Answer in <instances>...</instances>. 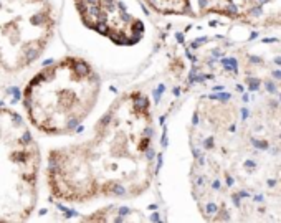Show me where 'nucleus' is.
Returning a JSON list of instances; mask_svg holds the SVG:
<instances>
[{"label": "nucleus", "instance_id": "obj_1", "mask_svg": "<svg viewBox=\"0 0 281 223\" xmlns=\"http://www.w3.org/2000/svg\"><path fill=\"white\" fill-rule=\"evenodd\" d=\"M154 177V113L149 96L132 89L108 108L93 134L53 149L46 160L51 197L70 205L142 195Z\"/></svg>", "mask_w": 281, "mask_h": 223}, {"label": "nucleus", "instance_id": "obj_2", "mask_svg": "<svg viewBox=\"0 0 281 223\" xmlns=\"http://www.w3.org/2000/svg\"><path fill=\"white\" fill-rule=\"evenodd\" d=\"M101 78L89 61L66 55L43 66L23 89L27 119L45 136H65L91 116Z\"/></svg>", "mask_w": 281, "mask_h": 223}, {"label": "nucleus", "instance_id": "obj_3", "mask_svg": "<svg viewBox=\"0 0 281 223\" xmlns=\"http://www.w3.org/2000/svg\"><path fill=\"white\" fill-rule=\"evenodd\" d=\"M42 152L17 111L0 108V222H25L38 203Z\"/></svg>", "mask_w": 281, "mask_h": 223}, {"label": "nucleus", "instance_id": "obj_4", "mask_svg": "<svg viewBox=\"0 0 281 223\" xmlns=\"http://www.w3.org/2000/svg\"><path fill=\"white\" fill-rule=\"evenodd\" d=\"M58 23L51 0H0V70L25 71L50 47Z\"/></svg>", "mask_w": 281, "mask_h": 223}, {"label": "nucleus", "instance_id": "obj_5", "mask_svg": "<svg viewBox=\"0 0 281 223\" xmlns=\"http://www.w3.org/2000/svg\"><path fill=\"white\" fill-rule=\"evenodd\" d=\"M86 28L118 45H132L146 33L144 22L121 0H73Z\"/></svg>", "mask_w": 281, "mask_h": 223}, {"label": "nucleus", "instance_id": "obj_6", "mask_svg": "<svg viewBox=\"0 0 281 223\" xmlns=\"http://www.w3.org/2000/svg\"><path fill=\"white\" fill-rule=\"evenodd\" d=\"M252 144L256 149H261V151H266V149H268V142H266V141H256L255 137H252Z\"/></svg>", "mask_w": 281, "mask_h": 223}, {"label": "nucleus", "instance_id": "obj_7", "mask_svg": "<svg viewBox=\"0 0 281 223\" xmlns=\"http://www.w3.org/2000/svg\"><path fill=\"white\" fill-rule=\"evenodd\" d=\"M247 83H248V88L252 89V91H258L260 89V80L252 78V80H247Z\"/></svg>", "mask_w": 281, "mask_h": 223}, {"label": "nucleus", "instance_id": "obj_8", "mask_svg": "<svg viewBox=\"0 0 281 223\" xmlns=\"http://www.w3.org/2000/svg\"><path fill=\"white\" fill-rule=\"evenodd\" d=\"M217 210H218V208H217L215 203H212V202L207 203V213H217Z\"/></svg>", "mask_w": 281, "mask_h": 223}, {"label": "nucleus", "instance_id": "obj_9", "mask_svg": "<svg viewBox=\"0 0 281 223\" xmlns=\"http://www.w3.org/2000/svg\"><path fill=\"white\" fill-rule=\"evenodd\" d=\"M264 86H266V89H268V93H276V86H275V84L273 83H270V81H266V83H264Z\"/></svg>", "mask_w": 281, "mask_h": 223}, {"label": "nucleus", "instance_id": "obj_10", "mask_svg": "<svg viewBox=\"0 0 281 223\" xmlns=\"http://www.w3.org/2000/svg\"><path fill=\"white\" fill-rule=\"evenodd\" d=\"M261 42H263V43H276L278 38H275V37H273V38H263Z\"/></svg>", "mask_w": 281, "mask_h": 223}, {"label": "nucleus", "instance_id": "obj_11", "mask_svg": "<svg viewBox=\"0 0 281 223\" xmlns=\"http://www.w3.org/2000/svg\"><path fill=\"white\" fill-rule=\"evenodd\" d=\"M250 61H252V63H261V58H258V56H250Z\"/></svg>", "mask_w": 281, "mask_h": 223}, {"label": "nucleus", "instance_id": "obj_12", "mask_svg": "<svg viewBox=\"0 0 281 223\" xmlns=\"http://www.w3.org/2000/svg\"><path fill=\"white\" fill-rule=\"evenodd\" d=\"M273 78H276V80H281V71L275 70V71H273Z\"/></svg>", "mask_w": 281, "mask_h": 223}, {"label": "nucleus", "instance_id": "obj_13", "mask_svg": "<svg viewBox=\"0 0 281 223\" xmlns=\"http://www.w3.org/2000/svg\"><path fill=\"white\" fill-rule=\"evenodd\" d=\"M252 13H253V15H256V17H258V15H261V7H258V9H253Z\"/></svg>", "mask_w": 281, "mask_h": 223}, {"label": "nucleus", "instance_id": "obj_14", "mask_svg": "<svg viewBox=\"0 0 281 223\" xmlns=\"http://www.w3.org/2000/svg\"><path fill=\"white\" fill-rule=\"evenodd\" d=\"M248 114H250V113H248V109H247V108H243V109H241V118L247 119V118H248Z\"/></svg>", "mask_w": 281, "mask_h": 223}, {"label": "nucleus", "instance_id": "obj_15", "mask_svg": "<svg viewBox=\"0 0 281 223\" xmlns=\"http://www.w3.org/2000/svg\"><path fill=\"white\" fill-rule=\"evenodd\" d=\"M233 203L236 207H240V195H233Z\"/></svg>", "mask_w": 281, "mask_h": 223}, {"label": "nucleus", "instance_id": "obj_16", "mask_svg": "<svg viewBox=\"0 0 281 223\" xmlns=\"http://www.w3.org/2000/svg\"><path fill=\"white\" fill-rule=\"evenodd\" d=\"M266 184H268V187H270V189H273V187L276 185V180H273V179H270V180L266 182Z\"/></svg>", "mask_w": 281, "mask_h": 223}, {"label": "nucleus", "instance_id": "obj_17", "mask_svg": "<svg viewBox=\"0 0 281 223\" xmlns=\"http://www.w3.org/2000/svg\"><path fill=\"white\" fill-rule=\"evenodd\" d=\"M240 198H245V197H250V194H248V192H247V190H241V192H240Z\"/></svg>", "mask_w": 281, "mask_h": 223}, {"label": "nucleus", "instance_id": "obj_18", "mask_svg": "<svg viewBox=\"0 0 281 223\" xmlns=\"http://www.w3.org/2000/svg\"><path fill=\"white\" fill-rule=\"evenodd\" d=\"M253 200H255V202H263V195H255V197H253Z\"/></svg>", "mask_w": 281, "mask_h": 223}, {"label": "nucleus", "instance_id": "obj_19", "mask_svg": "<svg viewBox=\"0 0 281 223\" xmlns=\"http://www.w3.org/2000/svg\"><path fill=\"white\" fill-rule=\"evenodd\" d=\"M245 165H247V167H252V169H253V167H255L256 164H255V162H253V160H247V162H245Z\"/></svg>", "mask_w": 281, "mask_h": 223}, {"label": "nucleus", "instance_id": "obj_20", "mask_svg": "<svg viewBox=\"0 0 281 223\" xmlns=\"http://www.w3.org/2000/svg\"><path fill=\"white\" fill-rule=\"evenodd\" d=\"M227 185H228V187H231V185H233V179H231L230 175H227Z\"/></svg>", "mask_w": 281, "mask_h": 223}, {"label": "nucleus", "instance_id": "obj_21", "mask_svg": "<svg viewBox=\"0 0 281 223\" xmlns=\"http://www.w3.org/2000/svg\"><path fill=\"white\" fill-rule=\"evenodd\" d=\"M248 99H250V96H248V94H243V101L248 103Z\"/></svg>", "mask_w": 281, "mask_h": 223}, {"label": "nucleus", "instance_id": "obj_22", "mask_svg": "<svg viewBox=\"0 0 281 223\" xmlns=\"http://www.w3.org/2000/svg\"><path fill=\"white\" fill-rule=\"evenodd\" d=\"M275 63H276V65H280V66H281V58H275Z\"/></svg>", "mask_w": 281, "mask_h": 223}, {"label": "nucleus", "instance_id": "obj_23", "mask_svg": "<svg viewBox=\"0 0 281 223\" xmlns=\"http://www.w3.org/2000/svg\"><path fill=\"white\" fill-rule=\"evenodd\" d=\"M260 4H268V0H260Z\"/></svg>", "mask_w": 281, "mask_h": 223}, {"label": "nucleus", "instance_id": "obj_24", "mask_svg": "<svg viewBox=\"0 0 281 223\" xmlns=\"http://www.w3.org/2000/svg\"><path fill=\"white\" fill-rule=\"evenodd\" d=\"M280 99H281V94H280Z\"/></svg>", "mask_w": 281, "mask_h": 223}]
</instances>
